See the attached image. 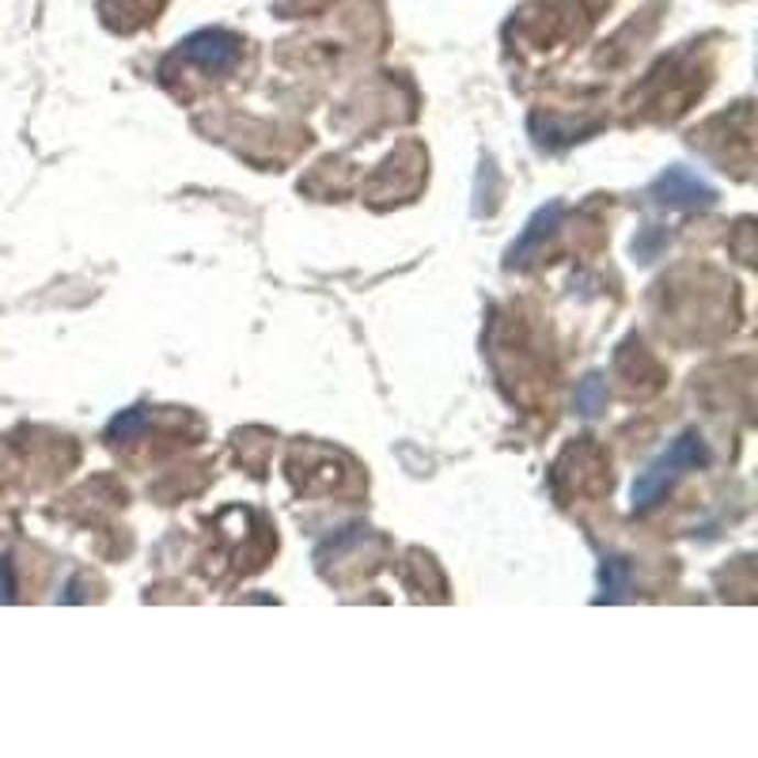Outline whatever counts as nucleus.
Instances as JSON below:
<instances>
[{
    "label": "nucleus",
    "mask_w": 758,
    "mask_h": 758,
    "mask_svg": "<svg viewBox=\"0 0 758 758\" xmlns=\"http://www.w3.org/2000/svg\"><path fill=\"white\" fill-rule=\"evenodd\" d=\"M705 459H710V451H705V440L697 437V432H683V437L675 440L668 451H663L660 459L649 466V471L641 474V479L634 482V508H652L656 501L668 493V485L679 479L690 466H702Z\"/></svg>",
    "instance_id": "f257e3e1"
},
{
    "label": "nucleus",
    "mask_w": 758,
    "mask_h": 758,
    "mask_svg": "<svg viewBox=\"0 0 758 758\" xmlns=\"http://www.w3.org/2000/svg\"><path fill=\"white\" fill-rule=\"evenodd\" d=\"M144 425H149V410H144V406H133V410H122L114 421H110L107 437L110 440H133L144 432Z\"/></svg>",
    "instance_id": "0eeeda50"
},
{
    "label": "nucleus",
    "mask_w": 758,
    "mask_h": 758,
    "mask_svg": "<svg viewBox=\"0 0 758 758\" xmlns=\"http://www.w3.org/2000/svg\"><path fill=\"white\" fill-rule=\"evenodd\" d=\"M558 220H561V201H550L547 209L535 212V217L527 220V232L519 235L516 246H513V251H508V262H527V254H531L535 246L542 243V235H547L550 228L558 224Z\"/></svg>",
    "instance_id": "20e7f679"
},
{
    "label": "nucleus",
    "mask_w": 758,
    "mask_h": 758,
    "mask_svg": "<svg viewBox=\"0 0 758 758\" xmlns=\"http://www.w3.org/2000/svg\"><path fill=\"white\" fill-rule=\"evenodd\" d=\"M652 198L660 201V206L694 209V206H713V201H717V190H713L710 183H702L694 172H686V167H668L663 175H656Z\"/></svg>",
    "instance_id": "f03ea898"
},
{
    "label": "nucleus",
    "mask_w": 758,
    "mask_h": 758,
    "mask_svg": "<svg viewBox=\"0 0 758 758\" xmlns=\"http://www.w3.org/2000/svg\"><path fill=\"white\" fill-rule=\"evenodd\" d=\"M573 406H576V414H584V417H595L607 406V380L603 376H584L581 380V387H576V395H573Z\"/></svg>",
    "instance_id": "423d86ee"
},
{
    "label": "nucleus",
    "mask_w": 758,
    "mask_h": 758,
    "mask_svg": "<svg viewBox=\"0 0 758 758\" xmlns=\"http://www.w3.org/2000/svg\"><path fill=\"white\" fill-rule=\"evenodd\" d=\"M629 576H634V569H629L626 558H607V561H603V595H600V600H607V603L626 600Z\"/></svg>",
    "instance_id": "39448f33"
},
{
    "label": "nucleus",
    "mask_w": 758,
    "mask_h": 758,
    "mask_svg": "<svg viewBox=\"0 0 758 758\" xmlns=\"http://www.w3.org/2000/svg\"><path fill=\"white\" fill-rule=\"evenodd\" d=\"M12 565H8V561L4 558H0V603H8V600H12Z\"/></svg>",
    "instance_id": "6e6552de"
},
{
    "label": "nucleus",
    "mask_w": 758,
    "mask_h": 758,
    "mask_svg": "<svg viewBox=\"0 0 758 758\" xmlns=\"http://www.w3.org/2000/svg\"><path fill=\"white\" fill-rule=\"evenodd\" d=\"M183 54L190 57L194 65L209 73H224L240 62V39L228 35V31H198L183 42Z\"/></svg>",
    "instance_id": "7ed1b4c3"
}]
</instances>
